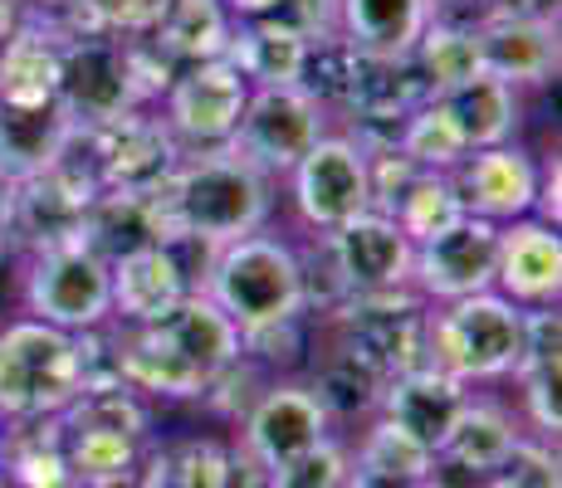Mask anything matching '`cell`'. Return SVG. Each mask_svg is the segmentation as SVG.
Returning a JSON list of instances; mask_svg holds the SVG:
<instances>
[{
  "label": "cell",
  "mask_w": 562,
  "mask_h": 488,
  "mask_svg": "<svg viewBox=\"0 0 562 488\" xmlns=\"http://www.w3.org/2000/svg\"><path fill=\"white\" fill-rule=\"evenodd\" d=\"M225 464H231V450L221 440L181 435L147 450L133 488H225Z\"/></svg>",
  "instance_id": "34"
},
{
  "label": "cell",
  "mask_w": 562,
  "mask_h": 488,
  "mask_svg": "<svg viewBox=\"0 0 562 488\" xmlns=\"http://www.w3.org/2000/svg\"><path fill=\"white\" fill-rule=\"evenodd\" d=\"M0 430H5V420H0Z\"/></svg>",
  "instance_id": "52"
},
{
  "label": "cell",
  "mask_w": 562,
  "mask_h": 488,
  "mask_svg": "<svg viewBox=\"0 0 562 488\" xmlns=\"http://www.w3.org/2000/svg\"><path fill=\"white\" fill-rule=\"evenodd\" d=\"M518 338H524V308L494 288L426 308V366L464 386L514 376Z\"/></svg>",
  "instance_id": "5"
},
{
  "label": "cell",
  "mask_w": 562,
  "mask_h": 488,
  "mask_svg": "<svg viewBox=\"0 0 562 488\" xmlns=\"http://www.w3.org/2000/svg\"><path fill=\"white\" fill-rule=\"evenodd\" d=\"M245 103H250V83L240 79V69L231 59L181 64L177 79L161 93V123L171 127V137L187 151L225 147L235 137Z\"/></svg>",
  "instance_id": "13"
},
{
  "label": "cell",
  "mask_w": 562,
  "mask_h": 488,
  "mask_svg": "<svg viewBox=\"0 0 562 488\" xmlns=\"http://www.w3.org/2000/svg\"><path fill=\"white\" fill-rule=\"evenodd\" d=\"M117 342V372L137 396L201 400L205 386L240 356V328L205 293H187L153 322H108Z\"/></svg>",
  "instance_id": "1"
},
{
  "label": "cell",
  "mask_w": 562,
  "mask_h": 488,
  "mask_svg": "<svg viewBox=\"0 0 562 488\" xmlns=\"http://www.w3.org/2000/svg\"><path fill=\"white\" fill-rule=\"evenodd\" d=\"M269 20L289 25L294 35H304L313 45V39L338 35V0H279Z\"/></svg>",
  "instance_id": "44"
},
{
  "label": "cell",
  "mask_w": 562,
  "mask_h": 488,
  "mask_svg": "<svg viewBox=\"0 0 562 488\" xmlns=\"http://www.w3.org/2000/svg\"><path fill=\"white\" fill-rule=\"evenodd\" d=\"M386 215H392L396 230H402L411 245H426L460 220L464 205H460V191H456V181H450V171H416V177L396 191V201L386 205Z\"/></svg>",
  "instance_id": "36"
},
{
  "label": "cell",
  "mask_w": 562,
  "mask_h": 488,
  "mask_svg": "<svg viewBox=\"0 0 562 488\" xmlns=\"http://www.w3.org/2000/svg\"><path fill=\"white\" fill-rule=\"evenodd\" d=\"M430 20L436 0H338V35L362 54H411Z\"/></svg>",
  "instance_id": "28"
},
{
  "label": "cell",
  "mask_w": 562,
  "mask_h": 488,
  "mask_svg": "<svg viewBox=\"0 0 562 488\" xmlns=\"http://www.w3.org/2000/svg\"><path fill=\"white\" fill-rule=\"evenodd\" d=\"M79 123L64 113V103H40V107H10L0 103V177L25 181L59 161V151L74 143Z\"/></svg>",
  "instance_id": "26"
},
{
  "label": "cell",
  "mask_w": 562,
  "mask_h": 488,
  "mask_svg": "<svg viewBox=\"0 0 562 488\" xmlns=\"http://www.w3.org/2000/svg\"><path fill=\"white\" fill-rule=\"evenodd\" d=\"M191 288L187 264L171 245H153L143 254H127L113 264V318L123 328H137V322H153L161 313H171Z\"/></svg>",
  "instance_id": "25"
},
{
  "label": "cell",
  "mask_w": 562,
  "mask_h": 488,
  "mask_svg": "<svg viewBox=\"0 0 562 488\" xmlns=\"http://www.w3.org/2000/svg\"><path fill=\"white\" fill-rule=\"evenodd\" d=\"M494 254H499V225L480 215H460L446 235L416 245L411 254V288L426 303H456L470 293L494 288Z\"/></svg>",
  "instance_id": "15"
},
{
  "label": "cell",
  "mask_w": 562,
  "mask_h": 488,
  "mask_svg": "<svg viewBox=\"0 0 562 488\" xmlns=\"http://www.w3.org/2000/svg\"><path fill=\"white\" fill-rule=\"evenodd\" d=\"M348 469H352L348 450L328 435V440L313 444V450L274 464V469H265V488H342Z\"/></svg>",
  "instance_id": "41"
},
{
  "label": "cell",
  "mask_w": 562,
  "mask_h": 488,
  "mask_svg": "<svg viewBox=\"0 0 562 488\" xmlns=\"http://www.w3.org/2000/svg\"><path fill=\"white\" fill-rule=\"evenodd\" d=\"M59 103L79 127L123 117L143 107L127 69V39L117 35H74L59 54Z\"/></svg>",
  "instance_id": "14"
},
{
  "label": "cell",
  "mask_w": 562,
  "mask_h": 488,
  "mask_svg": "<svg viewBox=\"0 0 562 488\" xmlns=\"http://www.w3.org/2000/svg\"><path fill=\"white\" fill-rule=\"evenodd\" d=\"M5 254H10V245H5V230H0V264H5Z\"/></svg>",
  "instance_id": "51"
},
{
  "label": "cell",
  "mask_w": 562,
  "mask_h": 488,
  "mask_svg": "<svg viewBox=\"0 0 562 488\" xmlns=\"http://www.w3.org/2000/svg\"><path fill=\"white\" fill-rule=\"evenodd\" d=\"M59 444L74 488H133L153 450V410L127 382L89 386L59 410Z\"/></svg>",
  "instance_id": "3"
},
{
  "label": "cell",
  "mask_w": 562,
  "mask_h": 488,
  "mask_svg": "<svg viewBox=\"0 0 562 488\" xmlns=\"http://www.w3.org/2000/svg\"><path fill=\"white\" fill-rule=\"evenodd\" d=\"M313 396L318 406L328 410V420H372L376 406H382V390L386 382L362 362L352 356L342 342H333L323 352H313Z\"/></svg>",
  "instance_id": "32"
},
{
  "label": "cell",
  "mask_w": 562,
  "mask_h": 488,
  "mask_svg": "<svg viewBox=\"0 0 562 488\" xmlns=\"http://www.w3.org/2000/svg\"><path fill=\"white\" fill-rule=\"evenodd\" d=\"M171 0H59V30L64 35H153L157 20L167 15Z\"/></svg>",
  "instance_id": "37"
},
{
  "label": "cell",
  "mask_w": 562,
  "mask_h": 488,
  "mask_svg": "<svg viewBox=\"0 0 562 488\" xmlns=\"http://www.w3.org/2000/svg\"><path fill=\"white\" fill-rule=\"evenodd\" d=\"M474 488H514V484H504L499 474H490V479H474Z\"/></svg>",
  "instance_id": "50"
},
{
  "label": "cell",
  "mask_w": 562,
  "mask_h": 488,
  "mask_svg": "<svg viewBox=\"0 0 562 488\" xmlns=\"http://www.w3.org/2000/svg\"><path fill=\"white\" fill-rule=\"evenodd\" d=\"M308 352V318H284V322H259V328H240V356L255 366H299Z\"/></svg>",
  "instance_id": "42"
},
{
  "label": "cell",
  "mask_w": 562,
  "mask_h": 488,
  "mask_svg": "<svg viewBox=\"0 0 562 488\" xmlns=\"http://www.w3.org/2000/svg\"><path fill=\"white\" fill-rule=\"evenodd\" d=\"M79 390L74 332L40 318H15L0 328V420L59 416Z\"/></svg>",
  "instance_id": "6"
},
{
  "label": "cell",
  "mask_w": 562,
  "mask_h": 488,
  "mask_svg": "<svg viewBox=\"0 0 562 488\" xmlns=\"http://www.w3.org/2000/svg\"><path fill=\"white\" fill-rule=\"evenodd\" d=\"M323 245H328V259H333V269H338L348 298L352 293L411 288V254H416V245L396 230L392 215L362 211L358 220H348L333 235H323Z\"/></svg>",
  "instance_id": "18"
},
{
  "label": "cell",
  "mask_w": 562,
  "mask_h": 488,
  "mask_svg": "<svg viewBox=\"0 0 562 488\" xmlns=\"http://www.w3.org/2000/svg\"><path fill=\"white\" fill-rule=\"evenodd\" d=\"M474 30H480L484 73L514 83V89H538V83L558 79V25L490 10L474 20Z\"/></svg>",
  "instance_id": "22"
},
{
  "label": "cell",
  "mask_w": 562,
  "mask_h": 488,
  "mask_svg": "<svg viewBox=\"0 0 562 488\" xmlns=\"http://www.w3.org/2000/svg\"><path fill=\"white\" fill-rule=\"evenodd\" d=\"M426 79H420L411 54H362L352 59V83L342 113L358 123L362 147H392L396 127L426 103Z\"/></svg>",
  "instance_id": "16"
},
{
  "label": "cell",
  "mask_w": 562,
  "mask_h": 488,
  "mask_svg": "<svg viewBox=\"0 0 562 488\" xmlns=\"http://www.w3.org/2000/svg\"><path fill=\"white\" fill-rule=\"evenodd\" d=\"M494 5H499V0H436V15H450V20H480V15H490Z\"/></svg>",
  "instance_id": "46"
},
{
  "label": "cell",
  "mask_w": 562,
  "mask_h": 488,
  "mask_svg": "<svg viewBox=\"0 0 562 488\" xmlns=\"http://www.w3.org/2000/svg\"><path fill=\"white\" fill-rule=\"evenodd\" d=\"M0 474L15 488H74L59 444V416L5 420V430H0Z\"/></svg>",
  "instance_id": "31"
},
{
  "label": "cell",
  "mask_w": 562,
  "mask_h": 488,
  "mask_svg": "<svg viewBox=\"0 0 562 488\" xmlns=\"http://www.w3.org/2000/svg\"><path fill=\"white\" fill-rule=\"evenodd\" d=\"M5 205H10V181L0 177V230H5Z\"/></svg>",
  "instance_id": "49"
},
{
  "label": "cell",
  "mask_w": 562,
  "mask_h": 488,
  "mask_svg": "<svg viewBox=\"0 0 562 488\" xmlns=\"http://www.w3.org/2000/svg\"><path fill=\"white\" fill-rule=\"evenodd\" d=\"M221 59H231L240 69V79L250 89H284V83H299L308 59V39L294 35L279 20H235L231 45H225Z\"/></svg>",
  "instance_id": "27"
},
{
  "label": "cell",
  "mask_w": 562,
  "mask_h": 488,
  "mask_svg": "<svg viewBox=\"0 0 562 488\" xmlns=\"http://www.w3.org/2000/svg\"><path fill=\"white\" fill-rule=\"evenodd\" d=\"M328 435H333V420L318 406L308 382H269L240 420V450L265 464V469L313 450Z\"/></svg>",
  "instance_id": "17"
},
{
  "label": "cell",
  "mask_w": 562,
  "mask_h": 488,
  "mask_svg": "<svg viewBox=\"0 0 562 488\" xmlns=\"http://www.w3.org/2000/svg\"><path fill=\"white\" fill-rule=\"evenodd\" d=\"M494 293H504L518 308L558 303L562 293V240L558 225L538 215L499 225V254H494Z\"/></svg>",
  "instance_id": "20"
},
{
  "label": "cell",
  "mask_w": 562,
  "mask_h": 488,
  "mask_svg": "<svg viewBox=\"0 0 562 488\" xmlns=\"http://www.w3.org/2000/svg\"><path fill=\"white\" fill-rule=\"evenodd\" d=\"M235 15L225 10V0H171L167 15L157 20L153 39L171 54L177 64H201V59H221L231 45Z\"/></svg>",
  "instance_id": "35"
},
{
  "label": "cell",
  "mask_w": 562,
  "mask_h": 488,
  "mask_svg": "<svg viewBox=\"0 0 562 488\" xmlns=\"http://www.w3.org/2000/svg\"><path fill=\"white\" fill-rule=\"evenodd\" d=\"M558 366L562 362H543V366H524V372H514L518 390H524V410H528V420H533V430L543 440H558V430H562Z\"/></svg>",
  "instance_id": "43"
},
{
  "label": "cell",
  "mask_w": 562,
  "mask_h": 488,
  "mask_svg": "<svg viewBox=\"0 0 562 488\" xmlns=\"http://www.w3.org/2000/svg\"><path fill=\"white\" fill-rule=\"evenodd\" d=\"M352 59L358 49L348 45L342 35H328V39H313L308 45V59H304V73H299V89H304L323 113L348 103V83H352Z\"/></svg>",
  "instance_id": "40"
},
{
  "label": "cell",
  "mask_w": 562,
  "mask_h": 488,
  "mask_svg": "<svg viewBox=\"0 0 562 488\" xmlns=\"http://www.w3.org/2000/svg\"><path fill=\"white\" fill-rule=\"evenodd\" d=\"M59 20L20 15L15 35L0 49V103L10 107H40L59 98V54H64Z\"/></svg>",
  "instance_id": "24"
},
{
  "label": "cell",
  "mask_w": 562,
  "mask_h": 488,
  "mask_svg": "<svg viewBox=\"0 0 562 488\" xmlns=\"http://www.w3.org/2000/svg\"><path fill=\"white\" fill-rule=\"evenodd\" d=\"M269 181L259 167L240 157L231 147H196L177 161L167 181L157 186V205L167 215L171 240L187 235L211 249L240 240V235L265 230L269 220Z\"/></svg>",
  "instance_id": "2"
},
{
  "label": "cell",
  "mask_w": 562,
  "mask_h": 488,
  "mask_svg": "<svg viewBox=\"0 0 562 488\" xmlns=\"http://www.w3.org/2000/svg\"><path fill=\"white\" fill-rule=\"evenodd\" d=\"M464 406H470V386L436 372V366H416V372H402L386 382L376 416L402 425L411 440H420L440 459V450H446V440H450V430H456Z\"/></svg>",
  "instance_id": "21"
},
{
  "label": "cell",
  "mask_w": 562,
  "mask_h": 488,
  "mask_svg": "<svg viewBox=\"0 0 562 488\" xmlns=\"http://www.w3.org/2000/svg\"><path fill=\"white\" fill-rule=\"evenodd\" d=\"M201 293L235 322V328L308 318L299 249L289 240H279V235H265V230L240 235V240L215 249Z\"/></svg>",
  "instance_id": "4"
},
{
  "label": "cell",
  "mask_w": 562,
  "mask_h": 488,
  "mask_svg": "<svg viewBox=\"0 0 562 488\" xmlns=\"http://www.w3.org/2000/svg\"><path fill=\"white\" fill-rule=\"evenodd\" d=\"M323 133H328V113L299 83H284V89H250V103L225 147L240 151L265 177H289Z\"/></svg>",
  "instance_id": "12"
},
{
  "label": "cell",
  "mask_w": 562,
  "mask_h": 488,
  "mask_svg": "<svg viewBox=\"0 0 562 488\" xmlns=\"http://www.w3.org/2000/svg\"><path fill=\"white\" fill-rule=\"evenodd\" d=\"M450 181H456V191H460L464 215H480V220H494V225L533 215L538 161H533V151H524L514 143L470 151V157L450 171Z\"/></svg>",
  "instance_id": "19"
},
{
  "label": "cell",
  "mask_w": 562,
  "mask_h": 488,
  "mask_svg": "<svg viewBox=\"0 0 562 488\" xmlns=\"http://www.w3.org/2000/svg\"><path fill=\"white\" fill-rule=\"evenodd\" d=\"M524 440L514 430V416L494 400H474L460 410L456 430H450L446 450H440V469H460L470 479H490L504 459L514 454V444Z\"/></svg>",
  "instance_id": "30"
},
{
  "label": "cell",
  "mask_w": 562,
  "mask_h": 488,
  "mask_svg": "<svg viewBox=\"0 0 562 488\" xmlns=\"http://www.w3.org/2000/svg\"><path fill=\"white\" fill-rule=\"evenodd\" d=\"M74 143L89 157L103 191H157L177 171V161L187 157V147L171 137L161 113H147V107L79 127Z\"/></svg>",
  "instance_id": "10"
},
{
  "label": "cell",
  "mask_w": 562,
  "mask_h": 488,
  "mask_svg": "<svg viewBox=\"0 0 562 488\" xmlns=\"http://www.w3.org/2000/svg\"><path fill=\"white\" fill-rule=\"evenodd\" d=\"M294 181V211L308 230L333 235L338 225L358 220L372 211V177H367V151L348 133H323L299 167L289 171Z\"/></svg>",
  "instance_id": "11"
},
{
  "label": "cell",
  "mask_w": 562,
  "mask_h": 488,
  "mask_svg": "<svg viewBox=\"0 0 562 488\" xmlns=\"http://www.w3.org/2000/svg\"><path fill=\"white\" fill-rule=\"evenodd\" d=\"M362 469H382V474H402V479H436L440 459L426 450L420 440H411L402 425H392L386 416H372V425L358 440V459Z\"/></svg>",
  "instance_id": "39"
},
{
  "label": "cell",
  "mask_w": 562,
  "mask_h": 488,
  "mask_svg": "<svg viewBox=\"0 0 562 488\" xmlns=\"http://www.w3.org/2000/svg\"><path fill=\"white\" fill-rule=\"evenodd\" d=\"M99 177H93L89 157L79 143L59 151L45 171L25 181H10V205H5V245L20 254H40L54 245H74L83 230V211L99 195Z\"/></svg>",
  "instance_id": "7"
},
{
  "label": "cell",
  "mask_w": 562,
  "mask_h": 488,
  "mask_svg": "<svg viewBox=\"0 0 562 488\" xmlns=\"http://www.w3.org/2000/svg\"><path fill=\"white\" fill-rule=\"evenodd\" d=\"M440 107L450 113V123H456V133L464 137L470 151L514 143L518 117H524V98H518V89L504 79H494V73H474L470 83L440 93Z\"/></svg>",
  "instance_id": "29"
},
{
  "label": "cell",
  "mask_w": 562,
  "mask_h": 488,
  "mask_svg": "<svg viewBox=\"0 0 562 488\" xmlns=\"http://www.w3.org/2000/svg\"><path fill=\"white\" fill-rule=\"evenodd\" d=\"M396 151L420 171H456L460 161L470 157V147H464V137L456 133L450 113L440 107V98H426V103L396 127Z\"/></svg>",
  "instance_id": "38"
},
{
  "label": "cell",
  "mask_w": 562,
  "mask_h": 488,
  "mask_svg": "<svg viewBox=\"0 0 562 488\" xmlns=\"http://www.w3.org/2000/svg\"><path fill=\"white\" fill-rule=\"evenodd\" d=\"M20 303L30 318L64 332H89L113 318V264L99 259L83 240L25 254Z\"/></svg>",
  "instance_id": "8"
},
{
  "label": "cell",
  "mask_w": 562,
  "mask_h": 488,
  "mask_svg": "<svg viewBox=\"0 0 562 488\" xmlns=\"http://www.w3.org/2000/svg\"><path fill=\"white\" fill-rule=\"evenodd\" d=\"M411 59H416L420 79H426V93L440 98V93L460 89V83H470L474 73H484L480 30H474V20L436 15V20L426 25V35L416 39Z\"/></svg>",
  "instance_id": "33"
},
{
  "label": "cell",
  "mask_w": 562,
  "mask_h": 488,
  "mask_svg": "<svg viewBox=\"0 0 562 488\" xmlns=\"http://www.w3.org/2000/svg\"><path fill=\"white\" fill-rule=\"evenodd\" d=\"M79 240L93 249L99 259L117 264L127 254H143L153 245H167V215L157 205V191H99L83 211Z\"/></svg>",
  "instance_id": "23"
},
{
  "label": "cell",
  "mask_w": 562,
  "mask_h": 488,
  "mask_svg": "<svg viewBox=\"0 0 562 488\" xmlns=\"http://www.w3.org/2000/svg\"><path fill=\"white\" fill-rule=\"evenodd\" d=\"M342 488H440V474L436 479H402V474H382V469H362V464H352Z\"/></svg>",
  "instance_id": "45"
},
{
  "label": "cell",
  "mask_w": 562,
  "mask_h": 488,
  "mask_svg": "<svg viewBox=\"0 0 562 488\" xmlns=\"http://www.w3.org/2000/svg\"><path fill=\"white\" fill-rule=\"evenodd\" d=\"M20 15H25V10H20V0H0V49H5V39L15 35Z\"/></svg>",
  "instance_id": "48"
},
{
  "label": "cell",
  "mask_w": 562,
  "mask_h": 488,
  "mask_svg": "<svg viewBox=\"0 0 562 488\" xmlns=\"http://www.w3.org/2000/svg\"><path fill=\"white\" fill-rule=\"evenodd\" d=\"M274 5L279 0H225V10L235 20H265V15H274Z\"/></svg>",
  "instance_id": "47"
},
{
  "label": "cell",
  "mask_w": 562,
  "mask_h": 488,
  "mask_svg": "<svg viewBox=\"0 0 562 488\" xmlns=\"http://www.w3.org/2000/svg\"><path fill=\"white\" fill-rule=\"evenodd\" d=\"M426 308L416 288L352 293L328 313V338L362 356L382 382L426 366Z\"/></svg>",
  "instance_id": "9"
}]
</instances>
